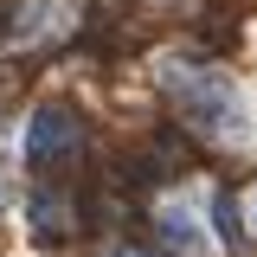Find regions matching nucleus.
Returning <instances> with one entry per match:
<instances>
[{
  "label": "nucleus",
  "mask_w": 257,
  "mask_h": 257,
  "mask_svg": "<svg viewBox=\"0 0 257 257\" xmlns=\"http://www.w3.org/2000/svg\"><path fill=\"white\" fill-rule=\"evenodd\" d=\"M167 84H174L180 116H187L206 142H244V135H251V109H244V96H238V84H231V77L167 64Z\"/></svg>",
  "instance_id": "obj_1"
},
{
  "label": "nucleus",
  "mask_w": 257,
  "mask_h": 257,
  "mask_svg": "<svg viewBox=\"0 0 257 257\" xmlns=\"http://www.w3.org/2000/svg\"><path fill=\"white\" fill-rule=\"evenodd\" d=\"M122 257H148V251H122Z\"/></svg>",
  "instance_id": "obj_5"
},
{
  "label": "nucleus",
  "mask_w": 257,
  "mask_h": 257,
  "mask_svg": "<svg viewBox=\"0 0 257 257\" xmlns=\"http://www.w3.org/2000/svg\"><path fill=\"white\" fill-rule=\"evenodd\" d=\"M161 238H167L174 251H212V231H206L199 212H187V206H161Z\"/></svg>",
  "instance_id": "obj_3"
},
{
  "label": "nucleus",
  "mask_w": 257,
  "mask_h": 257,
  "mask_svg": "<svg viewBox=\"0 0 257 257\" xmlns=\"http://www.w3.org/2000/svg\"><path fill=\"white\" fill-rule=\"evenodd\" d=\"M251 225H257V193H251Z\"/></svg>",
  "instance_id": "obj_4"
},
{
  "label": "nucleus",
  "mask_w": 257,
  "mask_h": 257,
  "mask_svg": "<svg viewBox=\"0 0 257 257\" xmlns=\"http://www.w3.org/2000/svg\"><path fill=\"white\" fill-rule=\"evenodd\" d=\"M84 155V116L64 103H39L26 122V161L32 167H71Z\"/></svg>",
  "instance_id": "obj_2"
}]
</instances>
